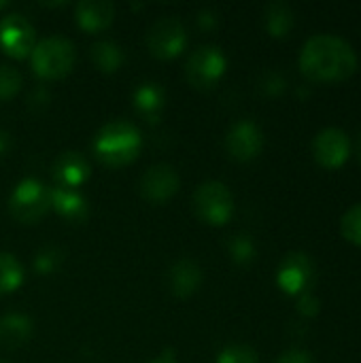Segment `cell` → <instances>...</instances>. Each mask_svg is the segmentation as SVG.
Here are the masks:
<instances>
[{"label": "cell", "mask_w": 361, "mask_h": 363, "mask_svg": "<svg viewBox=\"0 0 361 363\" xmlns=\"http://www.w3.org/2000/svg\"><path fill=\"white\" fill-rule=\"evenodd\" d=\"M300 68L313 81H343L357 68L353 45L338 34H315L300 51Z\"/></svg>", "instance_id": "6da1fadb"}, {"label": "cell", "mask_w": 361, "mask_h": 363, "mask_svg": "<svg viewBox=\"0 0 361 363\" xmlns=\"http://www.w3.org/2000/svg\"><path fill=\"white\" fill-rule=\"evenodd\" d=\"M143 147L140 130L126 119H115L102 125L94 138V153L96 157L111 166H126L136 160L138 151Z\"/></svg>", "instance_id": "7a4b0ae2"}, {"label": "cell", "mask_w": 361, "mask_h": 363, "mask_svg": "<svg viewBox=\"0 0 361 363\" xmlns=\"http://www.w3.org/2000/svg\"><path fill=\"white\" fill-rule=\"evenodd\" d=\"M51 211V187L34 177L21 179L11 198H9V213L19 223H38Z\"/></svg>", "instance_id": "3957f363"}, {"label": "cell", "mask_w": 361, "mask_h": 363, "mask_svg": "<svg viewBox=\"0 0 361 363\" xmlns=\"http://www.w3.org/2000/svg\"><path fill=\"white\" fill-rule=\"evenodd\" d=\"M30 62L40 79H62L74 66V45L62 36L43 38L34 45Z\"/></svg>", "instance_id": "277c9868"}, {"label": "cell", "mask_w": 361, "mask_h": 363, "mask_svg": "<svg viewBox=\"0 0 361 363\" xmlns=\"http://www.w3.org/2000/svg\"><path fill=\"white\" fill-rule=\"evenodd\" d=\"M194 211L209 225H223L234 213V196L221 181H206L194 194Z\"/></svg>", "instance_id": "5b68a950"}, {"label": "cell", "mask_w": 361, "mask_h": 363, "mask_svg": "<svg viewBox=\"0 0 361 363\" xmlns=\"http://www.w3.org/2000/svg\"><path fill=\"white\" fill-rule=\"evenodd\" d=\"M226 68H228L226 53L217 45H202L196 51H191V55L187 57L185 79L198 89H209L223 77Z\"/></svg>", "instance_id": "8992f818"}, {"label": "cell", "mask_w": 361, "mask_h": 363, "mask_svg": "<svg viewBox=\"0 0 361 363\" xmlns=\"http://www.w3.org/2000/svg\"><path fill=\"white\" fill-rule=\"evenodd\" d=\"M187 45V32L177 17L157 19L147 34V47L155 57L170 60L177 57Z\"/></svg>", "instance_id": "52a82bcc"}, {"label": "cell", "mask_w": 361, "mask_h": 363, "mask_svg": "<svg viewBox=\"0 0 361 363\" xmlns=\"http://www.w3.org/2000/svg\"><path fill=\"white\" fill-rule=\"evenodd\" d=\"M34 45H36V32L23 15L9 13L0 19V47L6 55L17 60L28 57Z\"/></svg>", "instance_id": "ba28073f"}, {"label": "cell", "mask_w": 361, "mask_h": 363, "mask_svg": "<svg viewBox=\"0 0 361 363\" xmlns=\"http://www.w3.org/2000/svg\"><path fill=\"white\" fill-rule=\"evenodd\" d=\"M179 185H181V179L170 164H155L145 170V174L140 177L138 189L147 202L164 204L179 191Z\"/></svg>", "instance_id": "9c48e42d"}, {"label": "cell", "mask_w": 361, "mask_h": 363, "mask_svg": "<svg viewBox=\"0 0 361 363\" xmlns=\"http://www.w3.org/2000/svg\"><path fill=\"white\" fill-rule=\"evenodd\" d=\"M351 151V140L343 128L330 125L323 128L315 138H313V153L315 160L326 166V168H338L347 162Z\"/></svg>", "instance_id": "30bf717a"}, {"label": "cell", "mask_w": 361, "mask_h": 363, "mask_svg": "<svg viewBox=\"0 0 361 363\" xmlns=\"http://www.w3.org/2000/svg\"><path fill=\"white\" fill-rule=\"evenodd\" d=\"M315 279V266H313V259L306 255V253H300V251H294L289 253L283 262H281V268H279V274H277V283L281 289H285L287 294L296 296V294H306V289L311 287Z\"/></svg>", "instance_id": "8fae6325"}, {"label": "cell", "mask_w": 361, "mask_h": 363, "mask_svg": "<svg viewBox=\"0 0 361 363\" xmlns=\"http://www.w3.org/2000/svg\"><path fill=\"white\" fill-rule=\"evenodd\" d=\"M262 147H264V132L251 119L236 121L226 134V149L238 162L253 160L262 151Z\"/></svg>", "instance_id": "7c38bea8"}, {"label": "cell", "mask_w": 361, "mask_h": 363, "mask_svg": "<svg viewBox=\"0 0 361 363\" xmlns=\"http://www.w3.org/2000/svg\"><path fill=\"white\" fill-rule=\"evenodd\" d=\"M51 174L57 187L77 189L89 179V162L81 151H64L55 157Z\"/></svg>", "instance_id": "4fadbf2b"}, {"label": "cell", "mask_w": 361, "mask_h": 363, "mask_svg": "<svg viewBox=\"0 0 361 363\" xmlns=\"http://www.w3.org/2000/svg\"><path fill=\"white\" fill-rule=\"evenodd\" d=\"M202 285V268L185 257L179 259L177 264L170 266L168 270V289L177 296V298H189L194 296Z\"/></svg>", "instance_id": "5bb4252c"}, {"label": "cell", "mask_w": 361, "mask_h": 363, "mask_svg": "<svg viewBox=\"0 0 361 363\" xmlns=\"http://www.w3.org/2000/svg\"><path fill=\"white\" fill-rule=\"evenodd\" d=\"M74 17L85 32H100L113 23L115 4L109 0H81L74 9Z\"/></svg>", "instance_id": "9a60e30c"}, {"label": "cell", "mask_w": 361, "mask_h": 363, "mask_svg": "<svg viewBox=\"0 0 361 363\" xmlns=\"http://www.w3.org/2000/svg\"><path fill=\"white\" fill-rule=\"evenodd\" d=\"M51 208L68 223H83L89 217V204L77 189L55 185L51 189Z\"/></svg>", "instance_id": "2e32d148"}, {"label": "cell", "mask_w": 361, "mask_h": 363, "mask_svg": "<svg viewBox=\"0 0 361 363\" xmlns=\"http://www.w3.org/2000/svg\"><path fill=\"white\" fill-rule=\"evenodd\" d=\"M34 325L28 315L9 313L0 317V347L15 351L32 338Z\"/></svg>", "instance_id": "e0dca14e"}, {"label": "cell", "mask_w": 361, "mask_h": 363, "mask_svg": "<svg viewBox=\"0 0 361 363\" xmlns=\"http://www.w3.org/2000/svg\"><path fill=\"white\" fill-rule=\"evenodd\" d=\"M132 102L136 113H140L149 123H155L166 104V91L160 83H143L134 89Z\"/></svg>", "instance_id": "ac0fdd59"}, {"label": "cell", "mask_w": 361, "mask_h": 363, "mask_svg": "<svg viewBox=\"0 0 361 363\" xmlns=\"http://www.w3.org/2000/svg\"><path fill=\"white\" fill-rule=\"evenodd\" d=\"M89 57L98 70L115 72L123 64V49L113 40H96L89 47Z\"/></svg>", "instance_id": "d6986e66"}, {"label": "cell", "mask_w": 361, "mask_h": 363, "mask_svg": "<svg viewBox=\"0 0 361 363\" xmlns=\"http://www.w3.org/2000/svg\"><path fill=\"white\" fill-rule=\"evenodd\" d=\"M264 21L272 36H285L294 28V11L283 0L270 2L264 11Z\"/></svg>", "instance_id": "ffe728a7"}, {"label": "cell", "mask_w": 361, "mask_h": 363, "mask_svg": "<svg viewBox=\"0 0 361 363\" xmlns=\"http://www.w3.org/2000/svg\"><path fill=\"white\" fill-rule=\"evenodd\" d=\"M23 283V266L11 253H0V296L13 294Z\"/></svg>", "instance_id": "44dd1931"}, {"label": "cell", "mask_w": 361, "mask_h": 363, "mask_svg": "<svg viewBox=\"0 0 361 363\" xmlns=\"http://www.w3.org/2000/svg\"><path fill=\"white\" fill-rule=\"evenodd\" d=\"M62 259H64L62 249H60V247H53V245H47V247H43V249L36 253V257H34V270H36V274H40V277L53 274V272L60 268Z\"/></svg>", "instance_id": "7402d4cb"}, {"label": "cell", "mask_w": 361, "mask_h": 363, "mask_svg": "<svg viewBox=\"0 0 361 363\" xmlns=\"http://www.w3.org/2000/svg\"><path fill=\"white\" fill-rule=\"evenodd\" d=\"M217 363H260V355L249 345H230L217 355Z\"/></svg>", "instance_id": "603a6c76"}, {"label": "cell", "mask_w": 361, "mask_h": 363, "mask_svg": "<svg viewBox=\"0 0 361 363\" xmlns=\"http://www.w3.org/2000/svg\"><path fill=\"white\" fill-rule=\"evenodd\" d=\"M340 230L347 240L361 247V202L353 204L340 219Z\"/></svg>", "instance_id": "cb8c5ba5"}, {"label": "cell", "mask_w": 361, "mask_h": 363, "mask_svg": "<svg viewBox=\"0 0 361 363\" xmlns=\"http://www.w3.org/2000/svg\"><path fill=\"white\" fill-rule=\"evenodd\" d=\"M228 249L236 264H249L255 255V245H253L251 236H247V234L232 236V240L228 242Z\"/></svg>", "instance_id": "d4e9b609"}, {"label": "cell", "mask_w": 361, "mask_h": 363, "mask_svg": "<svg viewBox=\"0 0 361 363\" xmlns=\"http://www.w3.org/2000/svg\"><path fill=\"white\" fill-rule=\"evenodd\" d=\"M21 87V74L11 64H0V100L13 98Z\"/></svg>", "instance_id": "484cf974"}, {"label": "cell", "mask_w": 361, "mask_h": 363, "mask_svg": "<svg viewBox=\"0 0 361 363\" xmlns=\"http://www.w3.org/2000/svg\"><path fill=\"white\" fill-rule=\"evenodd\" d=\"M274 363H313V355L304 349H287L277 357Z\"/></svg>", "instance_id": "4316f807"}, {"label": "cell", "mask_w": 361, "mask_h": 363, "mask_svg": "<svg viewBox=\"0 0 361 363\" xmlns=\"http://www.w3.org/2000/svg\"><path fill=\"white\" fill-rule=\"evenodd\" d=\"M198 26L202 28V30H213L215 26H217V21H219V17H217V13L213 11V9H202L200 13H198Z\"/></svg>", "instance_id": "83f0119b"}, {"label": "cell", "mask_w": 361, "mask_h": 363, "mask_svg": "<svg viewBox=\"0 0 361 363\" xmlns=\"http://www.w3.org/2000/svg\"><path fill=\"white\" fill-rule=\"evenodd\" d=\"M298 308L304 315H315L319 311V300L313 294H302L300 296V302H298Z\"/></svg>", "instance_id": "f1b7e54d"}, {"label": "cell", "mask_w": 361, "mask_h": 363, "mask_svg": "<svg viewBox=\"0 0 361 363\" xmlns=\"http://www.w3.org/2000/svg\"><path fill=\"white\" fill-rule=\"evenodd\" d=\"M149 363H179L177 362V355L172 349H164L157 357H153Z\"/></svg>", "instance_id": "f546056e"}, {"label": "cell", "mask_w": 361, "mask_h": 363, "mask_svg": "<svg viewBox=\"0 0 361 363\" xmlns=\"http://www.w3.org/2000/svg\"><path fill=\"white\" fill-rule=\"evenodd\" d=\"M30 106H34V104H47L49 102V94L45 91V89H38V91H32V96H30Z\"/></svg>", "instance_id": "4dcf8cb0"}, {"label": "cell", "mask_w": 361, "mask_h": 363, "mask_svg": "<svg viewBox=\"0 0 361 363\" xmlns=\"http://www.w3.org/2000/svg\"><path fill=\"white\" fill-rule=\"evenodd\" d=\"M9 149H11V136H9L6 130L0 128V155H4Z\"/></svg>", "instance_id": "1f68e13d"}, {"label": "cell", "mask_w": 361, "mask_h": 363, "mask_svg": "<svg viewBox=\"0 0 361 363\" xmlns=\"http://www.w3.org/2000/svg\"><path fill=\"white\" fill-rule=\"evenodd\" d=\"M357 155H360V160H361V134H360V140H357Z\"/></svg>", "instance_id": "d6a6232c"}, {"label": "cell", "mask_w": 361, "mask_h": 363, "mask_svg": "<svg viewBox=\"0 0 361 363\" xmlns=\"http://www.w3.org/2000/svg\"><path fill=\"white\" fill-rule=\"evenodd\" d=\"M4 6H6V2H4V0H0V9H4Z\"/></svg>", "instance_id": "836d02e7"}, {"label": "cell", "mask_w": 361, "mask_h": 363, "mask_svg": "<svg viewBox=\"0 0 361 363\" xmlns=\"http://www.w3.org/2000/svg\"><path fill=\"white\" fill-rule=\"evenodd\" d=\"M0 363H6V362H4V359H0Z\"/></svg>", "instance_id": "e575fe53"}]
</instances>
